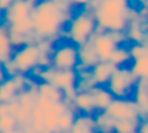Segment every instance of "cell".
<instances>
[{
    "instance_id": "cell-1",
    "label": "cell",
    "mask_w": 148,
    "mask_h": 133,
    "mask_svg": "<svg viewBox=\"0 0 148 133\" xmlns=\"http://www.w3.org/2000/svg\"><path fill=\"white\" fill-rule=\"evenodd\" d=\"M71 3L58 0H40L31 12V19L37 39H49L56 43L64 30V24L72 19Z\"/></svg>"
},
{
    "instance_id": "cell-2",
    "label": "cell",
    "mask_w": 148,
    "mask_h": 133,
    "mask_svg": "<svg viewBox=\"0 0 148 133\" xmlns=\"http://www.w3.org/2000/svg\"><path fill=\"white\" fill-rule=\"evenodd\" d=\"M85 8L94 12L100 32L127 30L130 21L129 0H91Z\"/></svg>"
},
{
    "instance_id": "cell-3",
    "label": "cell",
    "mask_w": 148,
    "mask_h": 133,
    "mask_svg": "<svg viewBox=\"0 0 148 133\" xmlns=\"http://www.w3.org/2000/svg\"><path fill=\"white\" fill-rule=\"evenodd\" d=\"M38 79L41 82L51 83L60 89L64 93V101L73 105V102L78 94L77 84L79 77L76 70H60L51 66L42 69Z\"/></svg>"
},
{
    "instance_id": "cell-4",
    "label": "cell",
    "mask_w": 148,
    "mask_h": 133,
    "mask_svg": "<svg viewBox=\"0 0 148 133\" xmlns=\"http://www.w3.org/2000/svg\"><path fill=\"white\" fill-rule=\"evenodd\" d=\"M98 29L97 21L92 10L85 8L70 20L66 36L77 47L88 43Z\"/></svg>"
},
{
    "instance_id": "cell-5",
    "label": "cell",
    "mask_w": 148,
    "mask_h": 133,
    "mask_svg": "<svg viewBox=\"0 0 148 133\" xmlns=\"http://www.w3.org/2000/svg\"><path fill=\"white\" fill-rule=\"evenodd\" d=\"M137 82L138 79L131 72L130 68L119 66L112 75L106 87L115 98L127 99L135 91Z\"/></svg>"
},
{
    "instance_id": "cell-6",
    "label": "cell",
    "mask_w": 148,
    "mask_h": 133,
    "mask_svg": "<svg viewBox=\"0 0 148 133\" xmlns=\"http://www.w3.org/2000/svg\"><path fill=\"white\" fill-rule=\"evenodd\" d=\"M6 27L8 29L10 41H11L13 47L19 49L24 45L38 43L31 17L7 25Z\"/></svg>"
},
{
    "instance_id": "cell-7",
    "label": "cell",
    "mask_w": 148,
    "mask_h": 133,
    "mask_svg": "<svg viewBox=\"0 0 148 133\" xmlns=\"http://www.w3.org/2000/svg\"><path fill=\"white\" fill-rule=\"evenodd\" d=\"M51 64L60 70H76L80 64L79 47L73 43L55 47L51 53Z\"/></svg>"
},
{
    "instance_id": "cell-8",
    "label": "cell",
    "mask_w": 148,
    "mask_h": 133,
    "mask_svg": "<svg viewBox=\"0 0 148 133\" xmlns=\"http://www.w3.org/2000/svg\"><path fill=\"white\" fill-rule=\"evenodd\" d=\"M40 55V51L37 45L33 43L17 49V51L12 56V60L20 74L27 75L38 66Z\"/></svg>"
},
{
    "instance_id": "cell-9",
    "label": "cell",
    "mask_w": 148,
    "mask_h": 133,
    "mask_svg": "<svg viewBox=\"0 0 148 133\" xmlns=\"http://www.w3.org/2000/svg\"><path fill=\"white\" fill-rule=\"evenodd\" d=\"M105 112L114 120L135 119L141 117V109L135 101L114 98Z\"/></svg>"
},
{
    "instance_id": "cell-10",
    "label": "cell",
    "mask_w": 148,
    "mask_h": 133,
    "mask_svg": "<svg viewBox=\"0 0 148 133\" xmlns=\"http://www.w3.org/2000/svg\"><path fill=\"white\" fill-rule=\"evenodd\" d=\"M91 43L101 62H108L115 49L118 47L111 32H98L91 38Z\"/></svg>"
},
{
    "instance_id": "cell-11",
    "label": "cell",
    "mask_w": 148,
    "mask_h": 133,
    "mask_svg": "<svg viewBox=\"0 0 148 133\" xmlns=\"http://www.w3.org/2000/svg\"><path fill=\"white\" fill-rule=\"evenodd\" d=\"M34 6V4H32L28 0L14 1L4 11V19L6 22V26L29 18Z\"/></svg>"
},
{
    "instance_id": "cell-12",
    "label": "cell",
    "mask_w": 148,
    "mask_h": 133,
    "mask_svg": "<svg viewBox=\"0 0 148 133\" xmlns=\"http://www.w3.org/2000/svg\"><path fill=\"white\" fill-rule=\"evenodd\" d=\"M116 69L117 66L109 61L99 62L97 65L91 69L92 78L97 86H106Z\"/></svg>"
},
{
    "instance_id": "cell-13",
    "label": "cell",
    "mask_w": 148,
    "mask_h": 133,
    "mask_svg": "<svg viewBox=\"0 0 148 133\" xmlns=\"http://www.w3.org/2000/svg\"><path fill=\"white\" fill-rule=\"evenodd\" d=\"M73 105L75 109L83 114L92 115L94 112L97 111V106H96L95 98H94L92 91L78 93L73 102Z\"/></svg>"
},
{
    "instance_id": "cell-14",
    "label": "cell",
    "mask_w": 148,
    "mask_h": 133,
    "mask_svg": "<svg viewBox=\"0 0 148 133\" xmlns=\"http://www.w3.org/2000/svg\"><path fill=\"white\" fill-rule=\"evenodd\" d=\"M79 60H80V64L77 66V69H92L99 62H101L91 41L82 47H79Z\"/></svg>"
},
{
    "instance_id": "cell-15",
    "label": "cell",
    "mask_w": 148,
    "mask_h": 133,
    "mask_svg": "<svg viewBox=\"0 0 148 133\" xmlns=\"http://www.w3.org/2000/svg\"><path fill=\"white\" fill-rule=\"evenodd\" d=\"M70 133H97L95 118L89 114L77 115Z\"/></svg>"
},
{
    "instance_id": "cell-16",
    "label": "cell",
    "mask_w": 148,
    "mask_h": 133,
    "mask_svg": "<svg viewBox=\"0 0 148 133\" xmlns=\"http://www.w3.org/2000/svg\"><path fill=\"white\" fill-rule=\"evenodd\" d=\"M20 90L13 77L0 83V103H10L17 98Z\"/></svg>"
},
{
    "instance_id": "cell-17",
    "label": "cell",
    "mask_w": 148,
    "mask_h": 133,
    "mask_svg": "<svg viewBox=\"0 0 148 133\" xmlns=\"http://www.w3.org/2000/svg\"><path fill=\"white\" fill-rule=\"evenodd\" d=\"M91 91L95 98L97 111L99 112L105 111L115 98L106 86H96Z\"/></svg>"
},
{
    "instance_id": "cell-18",
    "label": "cell",
    "mask_w": 148,
    "mask_h": 133,
    "mask_svg": "<svg viewBox=\"0 0 148 133\" xmlns=\"http://www.w3.org/2000/svg\"><path fill=\"white\" fill-rule=\"evenodd\" d=\"M13 53V45L10 41L7 27L0 23V62L1 64L11 59Z\"/></svg>"
},
{
    "instance_id": "cell-19",
    "label": "cell",
    "mask_w": 148,
    "mask_h": 133,
    "mask_svg": "<svg viewBox=\"0 0 148 133\" xmlns=\"http://www.w3.org/2000/svg\"><path fill=\"white\" fill-rule=\"evenodd\" d=\"M38 92L39 95L49 99L53 103L62 102L64 100V93L60 89L57 88L53 84L47 82L38 83Z\"/></svg>"
},
{
    "instance_id": "cell-20",
    "label": "cell",
    "mask_w": 148,
    "mask_h": 133,
    "mask_svg": "<svg viewBox=\"0 0 148 133\" xmlns=\"http://www.w3.org/2000/svg\"><path fill=\"white\" fill-rule=\"evenodd\" d=\"M142 120L141 117L135 119L115 120L114 122V131L115 133H134L138 132Z\"/></svg>"
},
{
    "instance_id": "cell-21",
    "label": "cell",
    "mask_w": 148,
    "mask_h": 133,
    "mask_svg": "<svg viewBox=\"0 0 148 133\" xmlns=\"http://www.w3.org/2000/svg\"><path fill=\"white\" fill-rule=\"evenodd\" d=\"M132 61V58L130 55V49H127L124 45H118L111 55L109 62H111L113 65L117 68L119 66H124L125 64Z\"/></svg>"
},
{
    "instance_id": "cell-22",
    "label": "cell",
    "mask_w": 148,
    "mask_h": 133,
    "mask_svg": "<svg viewBox=\"0 0 148 133\" xmlns=\"http://www.w3.org/2000/svg\"><path fill=\"white\" fill-rule=\"evenodd\" d=\"M97 131L101 133H115L114 131V122L115 120L111 118L105 111H101L98 113L95 118Z\"/></svg>"
},
{
    "instance_id": "cell-23",
    "label": "cell",
    "mask_w": 148,
    "mask_h": 133,
    "mask_svg": "<svg viewBox=\"0 0 148 133\" xmlns=\"http://www.w3.org/2000/svg\"><path fill=\"white\" fill-rule=\"evenodd\" d=\"M77 117L76 109L74 107H70L66 112L62 114L59 118V128L58 133L62 132H70L72 129V126L75 122V119Z\"/></svg>"
},
{
    "instance_id": "cell-24",
    "label": "cell",
    "mask_w": 148,
    "mask_h": 133,
    "mask_svg": "<svg viewBox=\"0 0 148 133\" xmlns=\"http://www.w3.org/2000/svg\"><path fill=\"white\" fill-rule=\"evenodd\" d=\"M130 70L138 80L148 79V56L132 60Z\"/></svg>"
},
{
    "instance_id": "cell-25",
    "label": "cell",
    "mask_w": 148,
    "mask_h": 133,
    "mask_svg": "<svg viewBox=\"0 0 148 133\" xmlns=\"http://www.w3.org/2000/svg\"><path fill=\"white\" fill-rule=\"evenodd\" d=\"M126 35L134 43H143L145 41V33L143 29L139 26V24L134 22H131V24L129 23L126 30Z\"/></svg>"
},
{
    "instance_id": "cell-26",
    "label": "cell",
    "mask_w": 148,
    "mask_h": 133,
    "mask_svg": "<svg viewBox=\"0 0 148 133\" xmlns=\"http://www.w3.org/2000/svg\"><path fill=\"white\" fill-rule=\"evenodd\" d=\"M59 118L60 115L51 108L47 110L45 114V128L49 131L53 133H58V128H59Z\"/></svg>"
},
{
    "instance_id": "cell-27",
    "label": "cell",
    "mask_w": 148,
    "mask_h": 133,
    "mask_svg": "<svg viewBox=\"0 0 148 133\" xmlns=\"http://www.w3.org/2000/svg\"><path fill=\"white\" fill-rule=\"evenodd\" d=\"M16 127H18V124L14 116H0V133H6Z\"/></svg>"
},
{
    "instance_id": "cell-28",
    "label": "cell",
    "mask_w": 148,
    "mask_h": 133,
    "mask_svg": "<svg viewBox=\"0 0 148 133\" xmlns=\"http://www.w3.org/2000/svg\"><path fill=\"white\" fill-rule=\"evenodd\" d=\"M130 55L132 60L148 56V43H134L130 47Z\"/></svg>"
},
{
    "instance_id": "cell-29",
    "label": "cell",
    "mask_w": 148,
    "mask_h": 133,
    "mask_svg": "<svg viewBox=\"0 0 148 133\" xmlns=\"http://www.w3.org/2000/svg\"><path fill=\"white\" fill-rule=\"evenodd\" d=\"M2 65L4 66V70H5L6 75H7L8 78H11V77H14L17 74H19V72H18V70H17V66L14 64L12 58L10 60H8L7 62L3 63Z\"/></svg>"
},
{
    "instance_id": "cell-30",
    "label": "cell",
    "mask_w": 148,
    "mask_h": 133,
    "mask_svg": "<svg viewBox=\"0 0 148 133\" xmlns=\"http://www.w3.org/2000/svg\"><path fill=\"white\" fill-rule=\"evenodd\" d=\"M11 115V109H10L9 103H0V116Z\"/></svg>"
},
{
    "instance_id": "cell-31",
    "label": "cell",
    "mask_w": 148,
    "mask_h": 133,
    "mask_svg": "<svg viewBox=\"0 0 148 133\" xmlns=\"http://www.w3.org/2000/svg\"><path fill=\"white\" fill-rule=\"evenodd\" d=\"M16 0H0V11H5Z\"/></svg>"
},
{
    "instance_id": "cell-32",
    "label": "cell",
    "mask_w": 148,
    "mask_h": 133,
    "mask_svg": "<svg viewBox=\"0 0 148 133\" xmlns=\"http://www.w3.org/2000/svg\"><path fill=\"white\" fill-rule=\"evenodd\" d=\"M91 0H70V3L72 5H79V6H86L90 3Z\"/></svg>"
},
{
    "instance_id": "cell-33",
    "label": "cell",
    "mask_w": 148,
    "mask_h": 133,
    "mask_svg": "<svg viewBox=\"0 0 148 133\" xmlns=\"http://www.w3.org/2000/svg\"><path fill=\"white\" fill-rule=\"evenodd\" d=\"M138 133H148V120L142 121L140 127H139Z\"/></svg>"
},
{
    "instance_id": "cell-34",
    "label": "cell",
    "mask_w": 148,
    "mask_h": 133,
    "mask_svg": "<svg viewBox=\"0 0 148 133\" xmlns=\"http://www.w3.org/2000/svg\"><path fill=\"white\" fill-rule=\"evenodd\" d=\"M7 75H6V72L5 70H4V66L2 64H0V83L4 82V81L7 79Z\"/></svg>"
},
{
    "instance_id": "cell-35",
    "label": "cell",
    "mask_w": 148,
    "mask_h": 133,
    "mask_svg": "<svg viewBox=\"0 0 148 133\" xmlns=\"http://www.w3.org/2000/svg\"><path fill=\"white\" fill-rule=\"evenodd\" d=\"M6 133H23V131H22V128H20L19 126H18V127L14 128V129L10 130V131H8Z\"/></svg>"
},
{
    "instance_id": "cell-36",
    "label": "cell",
    "mask_w": 148,
    "mask_h": 133,
    "mask_svg": "<svg viewBox=\"0 0 148 133\" xmlns=\"http://www.w3.org/2000/svg\"><path fill=\"white\" fill-rule=\"evenodd\" d=\"M62 133H70V132H62Z\"/></svg>"
},
{
    "instance_id": "cell-37",
    "label": "cell",
    "mask_w": 148,
    "mask_h": 133,
    "mask_svg": "<svg viewBox=\"0 0 148 133\" xmlns=\"http://www.w3.org/2000/svg\"><path fill=\"white\" fill-rule=\"evenodd\" d=\"M134 133H138V132H134Z\"/></svg>"
},
{
    "instance_id": "cell-38",
    "label": "cell",
    "mask_w": 148,
    "mask_h": 133,
    "mask_svg": "<svg viewBox=\"0 0 148 133\" xmlns=\"http://www.w3.org/2000/svg\"><path fill=\"white\" fill-rule=\"evenodd\" d=\"M0 64H1V62H0Z\"/></svg>"
}]
</instances>
